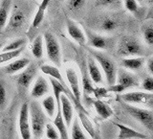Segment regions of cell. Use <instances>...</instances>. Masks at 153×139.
<instances>
[{
  "label": "cell",
  "mask_w": 153,
  "mask_h": 139,
  "mask_svg": "<svg viewBox=\"0 0 153 139\" xmlns=\"http://www.w3.org/2000/svg\"><path fill=\"white\" fill-rule=\"evenodd\" d=\"M29 119H30L32 137L33 139L41 138L44 133L47 118L41 105L36 101H33L29 105Z\"/></svg>",
  "instance_id": "cell-1"
},
{
  "label": "cell",
  "mask_w": 153,
  "mask_h": 139,
  "mask_svg": "<svg viewBox=\"0 0 153 139\" xmlns=\"http://www.w3.org/2000/svg\"><path fill=\"white\" fill-rule=\"evenodd\" d=\"M89 54L97 61L100 68H102L103 77L106 80V83L108 84V85L115 84L118 68L114 61L109 56L105 55L104 53L99 50H90Z\"/></svg>",
  "instance_id": "cell-2"
},
{
  "label": "cell",
  "mask_w": 153,
  "mask_h": 139,
  "mask_svg": "<svg viewBox=\"0 0 153 139\" xmlns=\"http://www.w3.org/2000/svg\"><path fill=\"white\" fill-rule=\"evenodd\" d=\"M145 47L141 41L132 36L123 37L117 45V53L120 57H143L145 55Z\"/></svg>",
  "instance_id": "cell-3"
},
{
  "label": "cell",
  "mask_w": 153,
  "mask_h": 139,
  "mask_svg": "<svg viewBox=\"0 0 153 139\" xmlns=\"http://www.w3.org/2000/svg\"><path fill=\"white\" fill-rule=\"evenodd\" d=\"M123 105L126 112L131 117L143 125L148 132L153 131V112L151 108H138L135 105H130L123 102Z\"/></svg>",
  "instance_id": "cell-4"
},
{
  "label": "cell",
  "mask_w": 153,
  "mask_h": 139,
  "mask_svg": "<svg viewBox=\"0 0 153 139\" xmlns=\"http://www.w3.org/2000/svg\"><path fill=\"white\" fill-rule=\"evenodd\" d=\"M43 40H44V48L48 59L53 64L59 68L62 65V54L57 38L52 33L46 32L43 35Z\"/></svg>",
  "instance_id": "cell-5"
},
{
  "label": "cell",
  "mask_w": 153,
  "mask_h": 139,
  "mask_svg": "<svg viewBox=\"0 0 153 139\" xmlns=\"http://www.w3.org/2000/svg\"><path fill=\"white\" fill-rule=\"evenodd\" d=\"M121 99L123 103L130 105H143L152 108L153 93L151 92H142V91L126 92L121 95Z\"/></svg>",
  "instance_id": "cell-6"
},
{
  "label": "cell",
  "mask_w": 153,
  "mask_h": 139,
  "mask_svg": "<svg viewBox=\"0 0 153 139\" xmlns=\"http://www.w3.org/2000/svg\"><path fill=\"white\" fill-rule=\"evenodd\" d=\"M86 41H88L91 47H93L95 50H107L110 49L113 45V41L110 37L100 35L98 33H95L91 30H85Z\"/></svg>",
  "instance_id": "cell-7"
},
{
  "label": "cell",
  "mask_w": 153,
  "mask_h": 139,
  "mask_svg": "<svg viewBox=\"0 0 153 139\" xmlns=\"http://www.w3.org/2000/svg\"><path fill=\"white\" fill-rule=\"evenodd\" d=\"M18 128L21 139H32V132L29 119V104L23 103L19 109Z\"/></svg>",
  "instance_id": "cell-8"
},
{
  "label": "cell",
  "mask_w": 153,
  "mask_h": 139,
  "mask_svg": "<svg viewBox=\"0 0 153 139\" xmlns=\"http://www.w3.org/2000/svg\"><path fill=\"white\" fill-rule=\"evenodd\" d=\"M66 79L68 81L71 92L76 102L81 103V91H80V80L73 67H67L65 70Z\"/></svg>",
  "instance_id": "cell-9"
},
{
  "label": "cell",
  "mask_w": 153,
  "mask_h": 139,
  "mask_svg": "<svg viewBox=\"0 0 153 139\" xmlns=\"http://www.w3.org/2000/svg\"><path fill=\"white\" fill-rule=\"evenodd\" d=\"M59 108L67 128H70L72 120L74 117V105L71 99L65 93H61L59 96Z\"/></svg>",
  "instance_id": "cell-10"
},
{
  "label": "cell",
  "mask_w": 153,
  "mask_h": 139,
  "mask_svg": "<svg viewBox=\"0 0 153 139\" xmlns=\"http://www.w3.org/2000/svg\"><path fill=\"white\" fill-rule=\"evenodd\" d=\"M66 30L69 37L73 40L76 44L83 46L86 44V36L83 29L76 24V22L73 21L72 19H67L66 21Z\"/></svg>",
  "instance_id": "cell-11"
},
{
  "label": "cell",
  "mask_w": 153,
  "mask_h": 139,
  "mask_svg": "<svg viewBox=\"0 0 153 139\" xmlns=\"http://www.w3.org/2000/svg\"><path fill=\"white\" fill-rule=\"evenodd\" d=\"M36 66L33 64H29L25 69L20 71L16 76V81L17 84L23 88H29L31 86L35 77L36 75Z\"/></svg>",
  "instance_id": "cell-12"
},
{
  "label": "cell",
  "mask_w": 153,
  "mask_h": 139,
  "mask_svg": "<svg viewBox=\"0 0 153 139\" xmlns=\"http://www.w3.org/2000/svg\"><path fill=\"white\" fill-rule=\"evenodd\" d=\"M116 84L123 85L126 89L139 86V81L137 77L132 74L130 71L123 68H118L116 76Z\"/></svg>",
  "instance_id": "cell-13"
},
{
  "label": "cell",
  "mask_w": 153,
  "mask_h": 139,
  "mask_svg": "<svg viewBox=\"0 0 153 139\" xmlns=\"http://www.w3.org/2000/svg\"><path fill=\"white\" fill-rule=\"evenodd\" d=\"M26 13L21 8L16 6L13 9L12 8L11 14H10L6 28L13 31L18 30V29H20L24 25V23L26 21Z\"/></svg>",
  "instance_id": "cell-14"
},
{
  "label": "cell",
  "mask_w": 153,
  "mask_h": 139,
  "mask_svg": "<svg viewBox=\"0 0 153 139\" xmlns=\"http://www.w3.org/2000/svg\"><path fill=\"white\" fill-rule=\"evenodd\" d=\"M86 68H87V72L90 76L91 80L93 81V83L97 85L102 84L103 83V74L102 69L100 68L99 64L97 61L94 60V58L88 54L87 60H86Z\"/></svg>",
  "instance_id": "cell-15"
},
{
  "label": "cell",
  "mask_w": 153,
  "mask_h": 139,
  "mask_svg": "<svg viewBox=\"0 0 153 139\" xmlns=\"http://www.w3.org/2000/svg\"><path fill=\"white\" fill-rule=\"evenodd\" d=\"M50 92V84L43 76H38L31 88V96L33 99H40Z\"/></svg>",
  "instance_id": "cell-16"
},
{
  "label": "cell",
  "mask_w": 153,
  "mask_h": 139,
  "mask_svg": "<svg viewBox=\"0 0 153 139\" xmlns=\"http://www.w3.org/2000/svg\"><path fill=\"white\" fill-rule=\"evenodd\" d=\"M115 126L119 129L118 139H147V135L135 131L134 129L126 126L123 124L115 123Z\"/></svg>",
  "instance_id": "cell-17"
},
{
  "label": "cell",
  "mask_w": 153,
  "mask_h": 139,
  "mask_svg": "<svg viewBox=\"0 0 153 139\" xmlns=\"http://www.w3.org/2000/svg\"><path fill=\"white\" fill-rule=\"evenodd\" d=\"M31 64V61L27 58H21V59H14L12 61L8 62V64L4 66V72L8 75H14L19 73L23 69Z\"/></svg>",
  "instance_id": "cell-18"
},
{
  "label": "cell",
  "mask_w": 153,
  "mask_h": 139,
  "mask_svg": "<svg viewBox=\"0 0 153 139\" xmlns=\"http://www.w3.org/2000/svg\"><path fill=\"white\" fill-rule=\"evenodd\" d=\"M80 74H81V81H80V86L82 87V92L84 94V97L93 94V91L95 88V85L93 84V81L91 80L90 76L87 72L86 64H83L80 66Z\"/></svg>",
  "instance_id": "cell-19"
},
{
  "label": "cell",
  "mask_w": 153,
  "mask_h": 139,
  "mask_svg": "<svg viewBox=\"0 0 153 139\" xmlns=\"http://www.w3.org/2000/svg\"><path fill=\"white\" fill-rule=\"evenodd\" d=\"M78 112V119L79 123H81L82 127L85 129V131L87 132V133L91 137L96 136V129L94 126V123L92 122V120L90 119L89 114L86 111V109H76Z\"/></svg>",
  "instance_id": "cell-20"
},
{
  "label": "cell",
  "mask_w": 153,
  "mask_h": 139,
  "mask_svg": "<svg viewBox=\"0 0 153 139\" xmlns=\"http://www.w3.org/2000/svg\"><path fill=\"white\" fill-rule=\"evenodd\" d=\"M92 103L94 105L96 112H97V114L100 117V119L106 120L113 116V114H114L113 108L110 107L107 103H105L104 101L95 99L94 101H92Z\"/></svg>",
  "instance_id": "cell-21"
},
{
  "label": "cell",
  "mask_w": 153,
  "mask_h": 139,
  "mask_svg": "<svg viewBox=\"0 0 153 139\" xmlns=\"http://www.w3.org/2000/svg\"><path fill=\"white\" fill-rule=\"evenodd\" d=\"M146 64V59L143 57H127L123 58L122 66L128 71H137L143 68Z\"/></svg>",
  "instance_id": "cell-22"
},
{
  "label": "cell",
  "mask_w": 153,
  "mask_h": 139,
  "mask_svg": "<svg viewBox=\"0 0 153 139\" xmlns=\"http://www.w3.org/2000/svg\"><path fill=\"white\" fill-rule=\"evenodd\" d=\"M53 125L56 127V129H57V132H59V139H69L68 129H67L68 128L66 127V125L64 123V120H63V118H62L59 104L56 105V113L55 115Z\"/></svg>",
  "instance_id": "cell-23"
},
{
  "label": "cell",
  "mask_w": 153,
  "mask_h": 139,
  "mask_svg": "<svg viewBox=\"0 0 153 139\" xmlns=\"http://www.w3.org/2000/svg\"><path fill=\"white\" fill-rule=\"evenodd\" d=\"M11 11L12 0H1L0 1V32H2L6 28Z\"/></svg>",
  "instance_id": "cell-24"
},
{
  "label": "cell",
  "mask_w": 153,
  "mask_h": 139,
  "mask_svg": "<svg viewBox=\"0 0 153 139\" xmlns=\"http://www.w3.org/2000/svg\"><path fill=\"white\" fill-rule=\"evenodd\" d=\"M41 108L43 109V111L45 112V114L48 117L54 118L55 114L56 112V102L54 98V96L48 95L42 100L41 102Z\"/></svg>",
  "instance_id": "cell-25"
},
{
  "label": "cell",
  "mask_w": 153,
  "mask_h": 139,
  "mask_svg": "<svg viewBox=\"0 0 153 139\" xmlns=\"http://www.w3.org/2000/svg\"><path fill=\"white\" fill-rule=\"evenodd\" d=\"M40 70L43 74H45L47 76H49V78H53L56 81H59V83L64 84L63 78H62V75L59 71V67H56L54 64H42L40 66Z\"/></svg>",
  "instance_id": "cell-26"
},
{
  "label": "cell",
  "mask_w": 153,
  "mask_h": 139,
  "mask_svg": "<svg viewBox=\"0 0 153 139\" xmlns=\"http://www.w3.org/2000/svg\"><path fill=\"white\" fill-rule=\"evenodd\" d=\"M50 2H51V0H41V3L39 5V7H38L35 16H33V22H32V26L33 28H37L40 26L43 19H44L45 12H46L48 6H49Z\"/></svg>",
  "instance_id": "cell-27"
},
{
  "label": "cell",
  "mask_w": 153,
  "mask_h": 139,
  "mask_svg": "<svg viewBox=\"0 0 153 139\" xmlns=\"http://www.w3.org/2000/svg\"><path fill=\"white\" fill-rule=\"evenodd\" d=\"M31 52L33 56L37 60L41 59L43 57V54H44V40H43L42 36H37L33 40L31 45Z\"/></svg>",
  "instance_id": "cell-28"
},
{
  "label": "cell",
  "mask_w": 153,
  "mask_h": 139,
  "mask_svg": "<svg viewBox=\"0 0 153 139\" xmlns=\"http://www.w3.org/2000/svg\"><path fill=\"white\" fill-rule=\"evenodd\" d=\"M119 26V22L114 17L107 16L104 17L100 23V29L105 33H112Z\"/></svg>",
  "instance_id": "cell-29"
},
{
  "label": "cell",
  "mask_w": 153,
  "mask_h": 139,
  "mask_svg": "<svg viewBox=\"0 0 153 139\" xmlns=\"http://www.w3.org/2000/svg\"><path fill=\"white\" fill-rule=\"evenodd\" d=\"M71 139H87V136L81 129L78 117L72 120L71 123Z\"/></svg>",
  "instance_id": "cell-30"
},
{
  "label": "cell",
  "mask_w": 153,
  "mask_h": 139,
  "mask_svg": "<svg viewBox=\"0 0 153 139\" xmlns=\"http://www.w3.org/2000/svg\"><path fill=\"white\" fill-rule=\"evenodd\" d=\"M95 6L108 10H118L123 6V0H95Z\"/></svg>",
  "instance_id": "cell-31"
},
{
  "label": "cell",
  "mask_w": 153,
  "mask_h": 139,
  "mask_svg": "<svg viewBox=\"0 0 153 139\" xmlns=\"http://www.w3.org/2000/svg\"><path fill=\"white\" fill-rule=\"evenodd\" d=\"M23 49L24 48H20V49L14 51H1V53H0V65L8 64V62L18 58L22 53Z\"/></svg>",
  "instance_id": "cell-32"
},
{
  "label": "cell",
  "mask_w": 153,
  "mask_h": 139,
  "mask_svg": "<svg viewBox=\"0 0 153 139\" xmlns=\"http://www.w3.org/2000/svg\"><path fill=\"white\" fill-rule=\"evenodd\" d=\"M143 40L148 47L153 46V25L152 22L146 23L142 28Z\"/></svg>",
  "instance_id": "cell-33"
},
{
  "label": "cell",
  "mask_w": 153,
  "mask_h": 139,
  "mask_svg": "<svg viewBox=\"0 0 153 139\" xmlns=\"http://www.w3.org/2000/svg\"><path fill=\"white\" fill-rule=\"evenodd\" d=\"M87 0H67L66 6L72 13H78L82 10Z\"/></svg>",
  "instance_id": "cell-34"
},
{
  "label": "cell",
  "mask_w": 153,
  "mask_h": 139,
  "mask_svg": "<svg viewBox=\"0 0 153 139\" xmlns=\"http://www.w3.org/2000/svg\"><path fill=\"white\" fill-rule=\"evenodd\" d=\"M26 44V40L25 38H18L12 42L8 43L7 45L3 46L1 51H14V50H18L20 48H24Z\"/></svg>",
  "instance_id": "cell-35"
},
{
  "label": "cell",
  "mask_w": 153,
  "mask_h": 139,
  "mask_svg": "<svg viewBox=\"0 0 153 139\" xmlns=\"http://www.w3.org/2000/svg\"><path fill=\"white\" fill-rule=\"evenodd\" d=\"M8 104V92L6 84L3 80H0V109H4Z\"/></svg>",
  "instance_id": "cell-36"
},
{
  "label": "cell",
  "mask_w": 153,
  "mask_h": 139,
  "mask_svg": "<svg viewBox=\"0 0 153 139\" xmlns=\"http://www.w3.org/2000/svg\"><path fill=\"white\" fill-rule=\"evenodd\" d=\"M44 132L48 139H59V133L52 123L46 124Z\"/></svg>",
  "instance_id": "cell-37"
},
{
  "label": "cell",
  "mask_w": 153,
  "mask_h": 139,
  "mask_svg": "<svg viewBox=\"0 0 153 139\" xmlns=\"http://www.w3.org/2000/svg\"><path fill=\"white\" fill-rule=\"evenodd\" d=\"M93 95L95 96L96 99L98 100H102L104 98H107L108 95H109V92L107 91V88L105 87H100V86H97L94 88V91H93Z\"/></svg>",
  "instance_id": "cell-38"
},
{
  "label": "cell",
  "mask_w": 153,
  "mask_h": 139,
  "mask_svg": "<svg viewBox=\"0 0 153 139\" xmlns=\"http://www.w3.org/2000/svg\"><path fill=\"white\" fill-rule=\"evenodd\" d=\"M123 5H124V8L128 12H130L132 13H135L138 12L139 4L137 3L136 0H123Z\"/></svg>",
  "instance_id": "cell-39"
},
{
  "label": "cell",
  "mask_w": 153,
  "mask_h": 139,
  "mask_svg": "<svg viewBox=\"0 0 153 139\" xmlns=\"http://www.w3.org/2000/svg\"><path fill=\"white\" fill-rule=\"evenodd\" d=\"M142 88L146 91V92H151L153 91V78L152 76H148L146 78H145L142 81Z\"/></svg>",
  "instance_id": "cell-40"
},
{
  "label": "cell",
  "mask_w": 153,
  "mask_h": 139,
  "mask_svg": "<svg viewBox=\"0 0 153 139\" xmlns=\"http://www.w3.org/2000/svg\"><path fill=\"white\" fill-rule=\"evenodd\" d=\"M126 89L123 87V85L119 84H113L108 85L107 87V91L109 93H123V91H126Z\"/></svg>",
  "instance_id": "cell-41"
},
{
  "label": "cell",
  "mask_w": 153,
  "mask_h": 139,
  "mask_svg": "<svg viewBox=\"0 0 153 139\" xmlns=\"http://www.w3.org/2000/svg\"><path fill=\"white\" fill-rule=\"evenodd\" d=\"M146 69L151 76L153 75V58L150 57L149 59L146 61Z\"/></svg>",
  "instance_id": "cell-42"
},
{
  "label": "cell",
  "mask_w": 153,
  "mask_h": 139,
  "mask_svg": "<svg viewBox=\"0 0 153 139\" xmlns=\"http://www.w3.org/2000/svg\"><path fill=\"white\" fill-rule=\"evenodd\" d=\"M146 2L148 5H150V6H151V5L153 4V0H146Z\"/></svg>",
  "instance_id": "cell-43"
},
{
  "label": "cell",
  "mask_w": 153,
  "mask_h": 139,
  "mask_svg": "<svg viewBox=\"0 0 153 139\" xmlns=\"http://www.w3.org/2000/svg\"><path fill=\"white\" fill-rule=\"evenodd\" d=\"M136 1H137V3H138V4H141V3H143V0H136Z\"/></svg>",
  "instance_id": "cell-44"
},
{
  "label": "cell",
  "mask_w": 153,
  "mask_h": 139,
  "mask_svg": "<svg viewBox=\"0 0 153 139\" xmlns=\"http://www.w3.org/2000/svg\"><path fill=\"white\" fill-rule=\"evenodd\" d=\"M3 46H4V45L2 44V43H0V51H1V50H2V48H3Z\"/></svg>",
  "instance_id": "cell-45"
},
{
  "label": "cell",
  "mask_w": 153,
  "mask_h": 139,
  "mask_svg": "<svg viewBox=\"0 0 153 139\" xmlns=\"http://www.w3.org/2000/svg\"><path fill=\"white\" fill-rule=\"evenodd\" d=\"M60 1H64V0H60Z\"/></svg>",
  "instance_id": "cell-46"
}]
</instances>
